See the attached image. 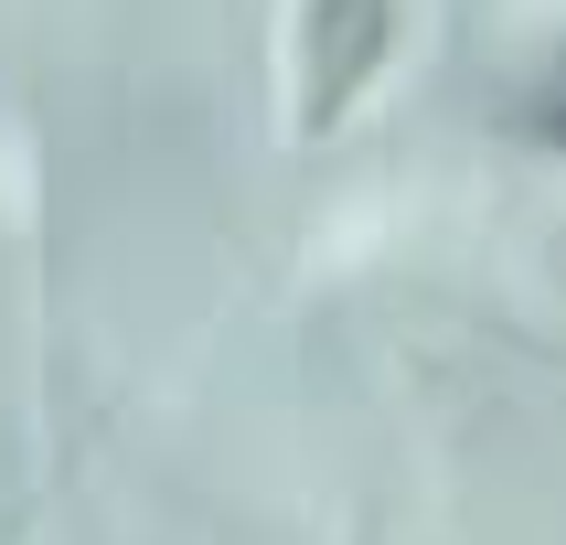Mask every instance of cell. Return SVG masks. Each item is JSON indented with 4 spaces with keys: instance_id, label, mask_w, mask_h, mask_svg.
I'll return each instance as SVG.
<instances>
[{
    "instance_id": "6da1fadb",
    "label": "cell",
    "mask_w": 566,
    "mask_h": 545,
    "mask_svg": "<svg viewBox=\"0 0 566 545\" xmlns=\"http://www.w3.org/2000/svg\"><path fill=\"white\" fill-rule=\"evenodd\" d=\"M385 43H396V0H311L300 11V139L343 128V107L375 86Z\"/></svg>"
},
{
    "instance_id": "7a4b0ae2",
    "label": "cell",
    "mask_w": 566,
    "mask_h": 545,
    "mask_svg": "<svg viewBox=\"0 0 566 545\" xmlns=\"http://www.w3.org/2000/svg\"><path fill=\"white\" fill-rule=\"evenodd\" d=\"M524 128H535V139H556V150H566V54H556V75H545V86L524 96Z\"/></svg>"
}]
</instances>
